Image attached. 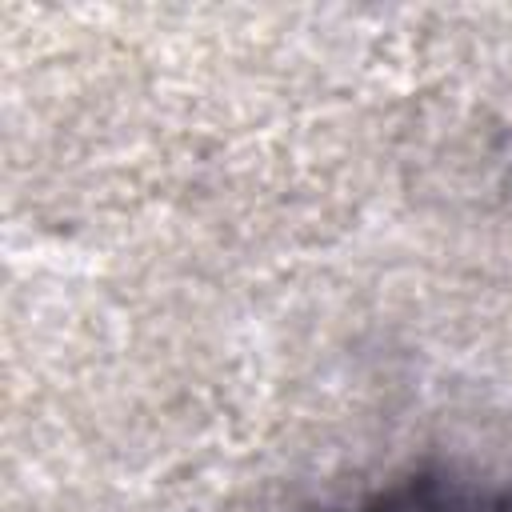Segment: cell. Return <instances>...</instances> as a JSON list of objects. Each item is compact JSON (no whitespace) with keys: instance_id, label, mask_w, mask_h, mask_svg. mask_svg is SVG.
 I'll return each mask as SVG.
<instances>
[{"instance_id":"6da1fadb","label":"cell","mask_w":512,"mask_h":512,"mask_svg":"<svg viewBox=\"0 0 512 512\" xmlns=\"http://www.w3.org/2000/svg\"><path fill=\"white\" fill-rule=\"evenodd\" d=\"M356 512H512V484L452 464H424L364 496Z\"/></svg>"}]
</instances>
